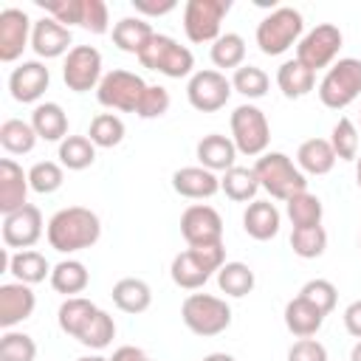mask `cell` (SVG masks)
Here are the masks:
<instances>
[{"mask_svg": "<svg viewBox=\"0 0 361 361\" xmlns=\"http://www.w3.org/2000/svg\"><path fill=\"white\" fill-rule=\"evenodd\" d=\"M99 310H102V307H96L90 299L71 296V299H65V302L59 305V310H56L59 330H62V333H68L71 338H76V341H79V336L87 330V324L96 319V313H99Z\"/></svg>", "mask_w": 361, "mask_h": 361, "instance_id": "24", "label": "cell"}, {"mask_svg": "<svg viewBox=\"0 0 361 361\" xmlns=\"http://www.w3.org/2000/svg\"><path fill=\"white\" fill-rule=\"evenodd\" d=\"M48 245L59 254H73V251H85L90 245L99 243L102 237V223L99 214L85 209V206H68L59 209L45 228Z\"/></svg>", "mask_w": 361, "mask_h": 361, "instance_id": "1", "label": "cell"}, {"mask_svg": "<svg viewBox=\"0 0 361 361\" xmlns=\"http://www.w3.org/2000/svg\"><path fill=\"white\" fill-rule=\"evenodd\" d=\"M259 189H265L274 200H290L299 192H307V178L305 172L285 155V152H265L254 164Z\"/></svg>", "mask_w": 361, "mask_h": 361, "instance_id": "2", "label": "cell"}, {"mask_svg": "<svg viewBox=\"0 0 361 361\" xmlns=\"http://www.w3.org/2000/svg\"><path fill=\"white\" fill-rule=\"evenodd\" d=\"M243 59H245V39L234 31L228 34H220L212 45V62L217 68H243Z\"/></svg>", "mask_w": 361, "mask_h": 361, "instance_id": "39", "label": "cell"}, {"mask_svg": "<svg viewBox=\"0 0 361 361\" xmlns=\"http://www.w3.org/2000/svg\"><path fill=\"white\" fill-rule=\"evenodd\" d=\"M288 361H327V347L316 338H299L288 350Z\"/></svg>", "mask_w": 361, "mask_h": 361, "instance_id": "50", "label": "cell"}, {"mask_svg": "<svg viewBox=\"0 0 361 361\" xmlns=\"http://www.w3.org/2000/svg\"><path fill=\"white\" fill-rule=\"evenodd\" d=\"M73 42L71 37V28H65L62 23H56L54 17H42L34 23V31H31V48L37 56L42 59H56L62 56L65 51H71L68 45Z\"/></svg>", "mask_w": 361, "mask_h": 361, "instance_id": "19", "label": "cell"}, {"mask_svg": "<svg viewBox=\"0 0 361 361\" xmlns=\"http://www.w3.org/2000/svg\"><path fill=\"white\" fill-rule=\"evenodd\" d=\"M51 85V73L42 62L31 59V62H23L20 68L11 71L8 76V90H11V99L14 102H23V104H31L37 102Z\"/></svg>", "mask_w": 361, "mask_h": 361, "instance_id": "17", "label": "cell"}, {"mask_svg": "<svg viewBox=\"0 0 361 361\" xmlns=\"http://www.w3.org/2000/svg\"><path fill=\"white\" fill-rule=\"evenodd\" d=\"M302 31H305L302 14L290 6H279L268 17H262V23L257 25V45L265 56H279L293 42H299Z\"/></svg>", "mask_w": 361, "mask_h": 361, "instance_id": "5", "label": "cell"}, {"mask_svg": "<svg viewBox=\"0 0 361 361\" xmlns=\"http://www.w3.org/2000/svg\"><path fill=\"white\" fill-rule=\"evenodd\" d=\"M226 265V251L223 245H206V248H186L175 254L172 259V282L183 290H197L203 288L212 274H217Z\"/></svg>", "mask_w": 361, "mask_h": 361, "instance_id": "3", "label": "cell"}, {"mask_svg": "<svg viewBox=\"0 0 361 361\" xmlns=\"http://www.w3.org/2000/svg\"><path fill=\"white\" fill-rule=\"evenodd\" d=\"M254 271L245 265V262H226L220 271H217V285L226 296H248L254 290Z\"/></svg>", "mask_w": 361, "mask_h": 361, "instance_id": "37", "label": "cell"}, {"mask_svg": "<svg viewBox=\"0 0 361 361\" xmlns=\"http://www.w3.org/2000/svg\"><path fill=\"white\" fill-rule=\"evenodd\" d=\"M138 62L149 71H158L169 79H183L192 73L195 68V56L186 45H180L178 39L166 37V34H155L149 39V45L138 54Z\"/></svg>", "mask_w": 361, "mask_h": 361, "instance_id": "7", "label": "cell"}, {"mask_svg": "<svg viewBox=\"0 0 361 361\" xmlns=\"http://www.w3.org/2000/svg\"><path fill=\"white\" fill-rule=\"evenodd\" d=\"M276 85L288 99H302L316 87V73L305 68L299 59H288L276 71Z\"/></svg>", "mask_w": 361, "mask_h": 361, "instance_id": "30", "label": "cell"}, {"mask_svg": "<svg viewBox=\"0 0 361 361\" xmlns=\"http://www.w3.org/2000/svg\"><path fill=\"white\" fill-rule=\"evenodd\" d=\"M228 11L231 0H189L183 6V31L189 42H214Z\"/></svg>", "mask_w": 361, "mask_h": 361, "instance_id": "10", "label": "cell"}, {"mask_svg": "<svg viewBox=\"0 0 361 361\" xmlns=\"http://www.w3.org/2000/svg\"><path fill=\"white\" fill-rule=\"evenodd\" d=\"M172 189L180 197L203 200V197H212L220 192V178L203 166H183L172 175Z\"/></svg>", "mask_w": 361, "mask_h": 361, "instance_id": "22", "label": "cell"}, {"mask_svg": "<svg viewBox=\"0 0 361 361\" xmlns=\"http://www.w3.org/2000/svg\"><path fill=\"white\" fill-rule=\"evenodd\" d=\"M65 180V172H62V164L56 161H37L31 169H28V183L37 195H54Z\"/></svg>", "mask_w": 361, "mask_h": 361, "instance_id": "43", "label": "cell"}, {"mask_svg": "<svg viewBox=\"0 0 361 361\" xmlns=\"http://www.w3.org/2000/svg\"><path fill=\"white\" fill-rule=\"evenodd\" d=\"M361 96V59L344 56L333 62L319 82V99L330 110H344Z\"/></svg>", "mask_w": 361, "mask_h": 361, "instance_id": "6", "label": "cell"}, {"mask_svg": "<svg viewBox=\"0 0 361 361\" xmlns=\"http://www.w3.org/2000/svg\"><path fill=\"white\" fill-rule=\"evenodd\" d=\"M144 90H147V82L138 73L116 68V71L102 76V82L96 87V99H99L102 107L121 110V113H135L141 99H144Z\"/></svg>", "mask_w": 361, "mask_h": 361, "instance_id": "9", "label": "cell"}, {"mask_svg": "<svg viewBox=\"0 0 361 361\" xmlns=\"http://www.w3.org/2000/svg\"><path fill=\"white\" fill-rule=\"evenodd\" d=\"M355 180H358V189H361V155L355 158Z\"/></svg>", "mask_w": 361, "mask_h": 361, "instance_id": "56", "label": "cell"}, {"mask_svg": "<svg viewBox=\"0 0 361 361\" xmlns=\"http://www.w3.org/2000/svg\"><path fill=\"white\" fill-rule=\"evenodd\" d=\"M87 282H90V274H87V268L79 259H62L51 271V288L56 293L68 296V299L76 296V293H82L87 288Z\"/></svg>", "mask_w": 361, "mask_h": 361, "instance_id": "32", "label": "cell"}, {"mask_svg": "<svg viewBox=\"0 0 361 361\" xmlns=\"http://www.w3.org/2000/svg\"><path fill=\"white\" fill-rule=\"evenodd\" d=\"M350 361H361V338H358V344L350 350Z\"/></svg>", "mask_w": 361, "mask_h": 361, "instance_id": "55", "label": "cell"}, {"mask_svg": "<svg viewBox=\"0 0 361 361\" xmlns=\"http://www.w3.org/2000/svg\"><path fill=\"white\" fill-rule=\"evenodd\" d=\"M336 152L327 138H307L296 149V166L307 175H327L336 166Z\"/></svg>", "mask_w": 361, "mask_h": 361, "instance_id": "28", "label": "cell"}, {"mask_svg": "<svg viewBox=\"0 0 361 361\" xmlns=\"http://www.w3.org/2000/svg\"><path fill=\"white\" fill-rule=\"evenodd\" d=\"M82 28L90 34H107L110 28V14L104 0H85L82 6Z\"/></svg>", "mask_w": 361, "mask_h": 361, "instance_id": "49", "label": "cell"}, {"mask_svg": "<svg viewBox=\"0 0 361 361\" xmlns=\"http://www.w3.org/2000/svg\"><path fill=\"white\" fill-rule=\"evenodd\" d=\"M93 161H96V144H93L87 135H68V138L59 144V164H62L65 169L82 172V169H87Z\"/></svg>", "mask_w": 361, "mask_h": 361, "instance_id": "35", "label": "cell"}, {"mask_svg": "<svg viewBox=\"0 0 361 361\" xmlns=\"http://www.w3.org/2000/svg\"><path fill=\"white\" fill-rule=\"evenodd\" d=\"M220 189L226 192L228 200L234 203H248L254 200V195L259 192V180H257V172L254 166H231L228 172H223L220 178Z\"/></svg>", "mask_w": 361, "mask_h": 361, "instance_id": "33", "label": "cell"}, {"mask_svg": "<svg viewBox=\"0 0 361 361\" xmlns=\"http://www.w3.org/2000/svg\"><path fill=\"white\" fill-rule=\"evenodd\" d=\"M341 42H344V37H341V31H338L333 23H319L316 28H310V31L299 39V45H296V59H299L305 68H310V71L316 73L319 68H330V65H333V59H336L338 51H341Z\"/></svg>", "mask_w": 361, "mask_h": 361, "instance_id": "11", "label": "cell"}, {"mask_svg": "<svg viewBox=\"0 0 361 361\" xmlns=\"http://www.w3.org/2000/svg\"><path fill=\"white\" fill-rule=\"evenodd\" d=\"M279 223H282L279 209L271 200H251L245 206V212H243V228H245V234L251 240H259V243L276 237L279 234Z\"/></svg>", "mask_w": 361, "mask_h": 361, "instance_id": "23", "label": "cell"}, {"mask_svg": "<svg viewBox=\"0 0 361 361\" xmlns=\"http://www.w3.org/2000/svg\"><path fill=\"white\" fill-rule=\"evenodd\" d=\"M299 296L307 299L313 307H319V310L327 316V313H333V307H336L338 290H336V285H333L330 279H310V282L302 285Z\"/></svg>", "mask_w": 361, "mask_h": 361, "instance_id": "46", "label": "cell"}, {"mask_svg": "<svg viewBox=\"0 0 361 361\" xmlns=\"http://www.w3.org/2000/svg\"><path fill=\"white\" fill-rule=\"evenodd\" d=\"M231 82L220 73V71H195L189 85H186V99L195 110L200 113H217L220 107H226L228 96H231Z\"/></svg>", "mask_w": 361, "mask_h": 361, "instance_id": "14", "label": "cell"}, {"mask_svg": "<svg viewBox=\"0 0 361 361\" xmlns=\"http://www.w3.org/2000/svg\"><path fill=\"white\" fill-rule=\"evenodd\" d=\"M51 271L54 268L48 265V259L39 251L28 248V251H17L8 257V274H14V279L23 285H37L45 276H51Z\"/></svg>", "mask_w": 361, "mask_h": 361, "instance_id": "31", "label": "cell"}, {"mask_svg": "<svg viewBox=\"0 0 361 361\" xmlns=\"http://www.w3.org/2000/svg\"><path fill=\"white\" fill-rule=\"evenodd\" d=\"M28 172H23V166L11 158H3L0 161V212L3 214H11L17 209L25 206V197H28Z\"/></svg>", "mask_w": 361, "mask_h": 361, "instance_id": "20", "label": "cell"}, {"mask_svg": "<svg viewBox=\"0 0 361 361\" xmlns=\"http://www.w3.org/2000/svg\"><path fill=\"white\" fill-rule=\"evenodd\" d=\"M344 327H347L350 336L361 338V299H355V302L347 305V310H344Z\"/></svg>", "mask_w": 361, "mask_h": 361, "instance_id": "52", "label": "cell"}, {"mask_svg": "<svg viewBox=\"0 0 361 361\" xmlns=\"http://www.w3.org/2000/svg\"><path fill=\"white\" fill-rule=\"evenodd\" d=\"M31 127L42 141H65L68 138V116L56 102H42L31 113Z\"/></svg>", "mask_w": 361, "mask_h": 361, "instance_id": "27", "label": "cell"}, {"mask_svg": "<svg viewBox=\"0 0 361 361\" xmlns=\"http://www.w3.org/2000/svg\"><path fill=\"white\" fill-rule=\"evenodd\" d=\"M62 79H65L68 90H73V93H87L93 87H99V82H102V54L93 45H73L65 56Z\"/></svg>", "mask_w": 361, "mask_h": 361, "instance_id": "13", "label": "cell"}, {"mask_svg": "<svg viewBox=\"0 0 361 361\" xmlns=\"http://www.w3.org/2000/svg\"><path fill=\"white\" fill-rule=\"evenodd\" d=\"M34 23L23 8H3L0 11V62H14L31 45Z\"/></svg>", "mask_w": 361, "mask_h": 361, "instance_id": "16", "label": "cell"}, {"mask_svg": "<svg viewBox=\"0 0 361 361\" xmlns=\"http://www.w3.org/2000/svg\"><path fill=\"white\" fill-rule=\"evenodd\" d=\"M110 361H152L141 347H130V344H124V347H118L116 353H113V358Z\"/></svg>", "mask_w": 361, "mask_h": 361, "instance_id": "53", "label": "cell"}, {"mask_svg": "<svg viewBox=\"0 0 361 361\" xmlns=\"http://www.w3.org/2000/svg\"><path fill=\"white\" fill-rule=\"evenodd\" d=\"M0 144L6 152L11 155H25L34 149L37 144V133L31 127V121H23V118H6L0 124Z\"/></svg>", "mask_w": 361, "mask_h": 361, "instance_id": "34", "label": "cell"}, {"mask_svg": "<svg viewBox=\"0 0 361 361\" xmlns=\"http://www.w3.org/2000/svg\"><path fill=\"white\" fill-rule=\"evenodd\" d=\"M76 361H110V358H102V355H82V358H76Z\"/></svg>", "mask_w": 361, "mask_h": 361, "instance_id": "57", "label": "cell"}, {"mask_svg": "<svg viewBox=\"0 0 361 361\" xmlns=\"http://www.w3.org/2000/svg\"><path fill=\"white\" fill-rule=\"evenodd\" d=\"M324 322V313L319 307H313L307 299L302 296H293L288 305H285V327L296 336V338H313L319 333Z\"/></svg>", "mask_w": 361, "mask_h": 361, "instance_id": "25", "label": "cell"}, {"mask_svg": "<svg viewBox=\"0 0 361 361\" xmlns=\"http://www.w3.org/2000/svg\"><path fill=\"white\" fill-rule=\"evenodd\" d=\"M152 37H155L152 25L147 20H141V17H121L113 25V45L118 51H124V54H135L138 56L149 45Z\"/></svg>", "mask_w": 361, "mask_h": 361, "instance_id": "26", "label": "cell"}, {"mask_svg": "<svg viewBox=\"0 0 361 361\" xmlns=\"http://www.w3.org/2000/svg\"><path fill=\"white\" fill-rule=\"evenodd\" d=\"M268 85H271L268 73L262 68H257V65H243L231 76V87L245 99H262L268 93Z\"/></svg>", "mask_w": 361, "mask_h": 361, "instance_id": "40", "label": "cell"}, {"mask_svg": "<svg viewBox=\"0 0 361 361\" xmlns=\"http://www.w3.org/2000/svg\"><path fill=\"white\" fill-rule=\"evenodd\" d=\"M180 234L189 248L223 245V217L206 203H195L180 214Z\"/></svg>", "mask_w": 361, "mask_h": 361, "instance_id": "12", "label": "cell"}, {"mask_svg": "<svg viewBox=\"0 0 361 361\" xmlns=\"http://www.w3.org/2000/svg\"><path fill=\"white\" fill-rule=\"evenodd\" d=\"M285 209H288V217H290L293 228L322 226L324 206H322V200H319L316 195H310V192H299V195H293V197L285 203Z\"/></svg>", "mask_w": 361, "mask_h": 361, "instance_id": "36", "label": "cell"}, {"mask_svg": "<svg viewBox=\"0 0 361 361\" xmlns=\"http://www.w3.org/2000/svg\"><path fill=\"white\" fill-rule=\"evenodd\" d=\"M37 358V341L28 333L6 330L0 338V361H34Z\"/></svg>", "mask_w": 361, "mask_h": 361, "instance_id": "44", "label": "cell"}, {"mask_svg": "<svg viewBox=\"0 0 361 361\" xmlns=\"http://www.w3.org/2000/svg\"><path fill=\"white\" fill-rule=\"evenodd\" d=\"M290 248L296 257L302 259H316L324 254L327 248V231L322 226H310V228H293L290 231Z\"/></svg>", "mask_w": 361, "mask_h": 361, "instance_id": "41", "label": "cell"}, {"mask_svg": "<svg viewBox=\"0 0 361 361\" xmlns=\"http://www.w3.org/2000/svg\"><path fill=\"white\" fill-rule=\"evenodd\" d=\"M124 133H127V127H124V121H121L118 116H113V113H99V116L90 121L87 138H90L96 147L110 149V147H118V144L124 141Z\"/></svg>", "mask_w": 361, "mask_h": 361, "instance_id": "38", "label": "cell"}, {"mask_svg": "<svg viewBox=\"0 0 361 361\" xmlns=\"http://www.w3.org/2000/svg\"><path fill=\"white\" fill-rule=\"evenodd\" d=\"M56 23H62L65 28L71 25H82V6L85 0H37Z\"/></svg>", "mask_w": 361, "mask_h": 361, "instance_id": "47", "label": "cell"}, {"mask_svg": "<svg viewBox=\"0 0 361 361\" xmlns=\"http://www.w3.org/2000/svg\"><path fill=\"white\" fill-rule=\"evenodd\" d=\"M175 0H161V3H149V0H133V8L141 11V14H149V17H164L169 11H175Z\"/></svg>", "mask_w": 361, "mask_h": 361, "instance_id": "51", "label": "cell"}, {"mask_svg": "<svg viewBox=\"0 0 361 361\" xmlns=\"http://www.w3.org/2000/svg\"><path fill=\"white\" fill-rule=\"evenodd\" d=\"M231 141L237 147V152L254 158V155H265L268 144H271V124L265 118V113L257 104H240L231 113Z\"/></svg>", "mask_w": 361, "mask_h": 361, "instance_id": "8", "label": "cell"}, {"mask_svg": "<svg viewBox=\"0 0 361 361\" xmlns=\"http://www.w3.org/2000/svg\"><path fill=\"white\" fill-rule=\"evenodd\" d=\"M113 338H116V322H113L110 313L99 310L96 319L87 324V330L79 336V344L90 347V350H104V347H110Z\"/></svg>", "mask_w": 361, "mask_h": 361, "instance_id": "45", "label": "cell"}, {"mask_svg": "<svg viewBox=\"0 0 361 361\" xmlns=\"http://www.w3.org/2000/svg\"><path fill=\"white\" fill-rule=\"evenodd\" d=\"M203 361H234V355H228V353H209Z\"/></svg>", "mask_w": 361, "mask_h": 361, "instance_id": "54", "label": "cell"}, {"mask_svg": "<svg viewBox=\"0 0 361 361\" xmlns=\"http://www.w3.org/2000/svg\"><path fill=\"white\" fill-rule=\"evenodd\" d=\"M180 319L195 336H220L231 324V307L212 293H189L180 305Z\"/></svg>", "mask_w": 361, "mask_h": 361, "instance_id": "4", "label": "cell"}, {"mask_svg": "<svg viewBox=\"0 0 361 361\" xmlns=\"http://www.w3.org/2000/svg\"><path fill=\"white\" fill-rule=\"evenodd\" d=\"M330 147H333L336 158H341V161H355L358 158V127L347 116H341L336 121V127L330 133Z\"/></svg>", "mask_w": 361, "mask_h": 361, "instance_id": "42", "label": "cell"}, {"mask_svg": "<svg viewBox=\"0 0 361 361\" xmlns=\"http://www.w3.org/2000/svg\"><path fill=\"white\" fill-rule=\"evenodd\" d=\"M37 307V296L31 285L23 282H6L0 285V327L11 330L14 324L25 322Z\"/></svg>", "mask_w": 361, "mask_h": 361, "instance_id": "18", "label": "cell"}, {"mask_svg": "<svg viewBox=\"0 0 361 361\" xmlns=\"http://www.w3.org/2000/svg\"><path fill=\"white\" fill-rule=\"evenodd\" d=\"M42 226H45L42 212L34 203H25L23 209H17L11 214H3V243H6V248L28 251L42 237Z\"/></svg>", "mask_w": 361, "mask_h": 361, "instance_id": "15", "label": "cell"}, {"mask_svg": "<svg viewBox=\"0 0 361 361\" xmlns=\"http://www.w3.org/2000/svg\"><path fill=\"white\" fill-rule=\"evenodd\" d=\"M113 305L124 313H144L149 305H152V290L144 279H135V276H124L113 285Z\"/></svg>", "mask_w": 361, "mask_h": 361, "instance_id": "29", "label": "cell"}, {"mask_svg": "<svg viewBox=\"0 0 361 361\" xmlns=\"http://www.w3.org/2000/svg\"><path fill=\"white\" fill-rule=\"evenodd\" d=\"M166 110H169V93H166V87H161V85H147L144 99H141L135 116H141V118H161Z\"/></svg>", "mask_w": 361, "mask_h": 361, "instance_id": "48", "label": "cell"}, {"mask_svg": "<svg viewBox=\"0 0 361 361\" xmlns=\"http://www.w3.org/2000/svg\"><path fill=\"white\" fill-rule=\"evenodd\" d=\"M197 161L203 169L209 172H228L237 161V147L228 135H220V133H209L197 141Z\"/></svg>", "mask_w": 361, "mask_h": 361, "instance_id": "21", "label": "cell"}]
</instances>
